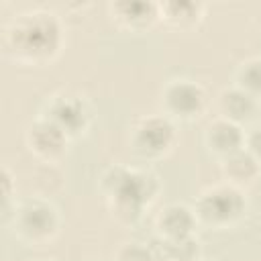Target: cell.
Segmentation results:
<instances>
[{"label": "cell", "mask_w": 261, "mask_h": 261, "mask_svg": "<svg viewBox=\"0 0 261 261\" xmlns=\"http://www.w3.org/2000/svg\"><path fill=\"white\" fill-rule=\"evenodd\" d=\"M63 45V24L59 16L45 8H31L14 14L4 27V49L27 65L53 61Z\"/></svg>", "instance_id": "6da1fadb"}, {"label": "cell", "mask_w": 261, "mask_h": 261, "mask_svg": "<svg viewBox=\"0 0 261 261\" xmlns=\"http://www.w3.org/2000/svg\"><path fill=\"white\" fill-rule=\"evenodd\" d=\"M100 190L106 196L112 216L122 224H135L145 206L155 200L159 192V177L147 169L112 165L102 173Z\"/></svg>", "instance_id": "7a4b0ae2"}, {"label": "cell", "mask_w": 261, "mask_h": 261, "mask_svg": "<svg viewBox=\"0 0 261 261\" xmlns=\"http://www.w3.org/2000/svg\"><path fill=\"white\" fill-rule=\"evenodd\" d=\"M196 218L198 222L212 228H230L247 212V198L243 190L230 184H216L200 194L196 200Z\"/></svg>", "instance_id": "3957f363"}, {"label": "cell", "mask_w": 261, "mask_h": 261, "mask_svg": "<svg viewBox=\"0 0 261 261\" xmlns=\"http://www.w3.org/2000/svg\"><path fill=\"white\" fill-rule=\"evenodd\" d=\"M14 232L18 239L41 245L51 241L59 230V214L57 208L43 198H29L22 204L14 206L12 216Z\"/></svg>", "instance_id": "277c9868"}, {"label": "cell", "mask_w": 261, "mask_h": 261, "mask_svg": "<svg viewBox=\"0 0 261 261\" xmlns=\"http://www.w3.org/2000/svg\"><path fill=\"white\" fill-rule=\"evenodd\" d=\"M177 141L175 124L165 114L141 118L130 133V147L143 159H159L167 155Z\"/></svg>", "instance_id": "5b68a950"}, {"label": "cell", "mask_w": 261, "mask_h": 261, "mask_svg": "<svg viewBox=\"0 0 261 261\" xmlns=\"http://www.w3.org/2000/svg\"><path fill=\"white\" fill-rule=\"evenodd\" d=\"M208 104L206 90L188 77H175L169 80L161 90V106L165 116L171 120H196L204 114Z\"/></svg>", "instance_id": "8992f818"}, {"label": "cell", "mask_w": 261, "mask_h": 261, "mask_svg": "<svg viewBox=\"0 0 261 261\" xmlns=\"http://www.w3.org/2000/svg\"><path fill=\"white\" fill-rule=\"evenodd\" d=\"M43 116L49 118L51 122H55L69 139L80 137L90 126V108H88L86 100L82 96L69 94V92L51 96Z\"/></svg>", "instance_id": "52a82bcc"}, {"label": "cell", "mask_w": 261, "mask_h": 261, "mask_svg": "<svg viewBox=\"0 0 261 261\" xmlns=\"http://www.w3.org/2000/svg\"><path fill=\"white\" fill-rule=\"evenodd\" d=\"M24 141H27L29 151L35 157H39L47 163H53V161H57L65 155L69 137L55 122L41 116V118H37L29 124Z\"/></svg>", "instance_id": "ba28073f"}, {"label": "cell", "mask_w": 261, "mask_h": 261, "mask_svg": "<svg viewBox=\"0 0 261 261\" xmlns=\"http://www.w3.org/2000/svg\"><path fill=\"white\" fill-rule=\"evenodd\" d=\"M245 139H247V135H245L243 126L232 120H226L222 116L214 118L204 130L206 149L214 157H218V161L245 149Z\"/></svg>", "instance_id": "9c48e42d"}, {"label": "cell", "mask_w": 261, "mask_h": 261, "mask_svg": "<svg viewBox=\"0 0 261 261\" xmlns=\"http://www.w3.org/2000/svg\"><path fill=\"white\" fill-rule=\"evenodd\" d=\"M108 10L116 24L128 31H145L159 20V4L149 0H116Z\"/></svg>", "instance_id": "30bf717a"}, {"label": "cell", "mask_w": 261, "mask_h": 261, "mask_svg": "<svg viewBox=\"0 0 261 261\" xmlns=\"http://www.w3.org/2000/svg\"><path fill=\"white\" fill-rule=\"evenodd\" d=\"M198 218L186 204H167L155 216V230L159 239H181L196 232Z\"/></svg>", "instance_id": "8fae6325"}, {"label": "cell", "mask_w": 261, "mask_h": 261, "mask_svg": "<svg viewBox=\"0 0 261 261\" xmlns=\"http://www.w3.org/2000/svg\"><path fill=\"white\" fill-rule=\"evenodd\" d=\"M157 4H159V20L169 29H177V31L194 29L202 20L206 10V4L194 0H165Z\"/></svg>", "instance_id": "7c38bea8"}, {"label": "cell", "mask_w": 261, "mask_h": 261, "mask_svg": "<svg viewBox=\"0 0 261 261\" xmlns=\"http://www.w3.org/2000/svg\"><path fill=\"white\" fill-rule=\"evenodd\" d=\"M220 173L226 179V184L241 190L243 186H251L259 177L261 163L247 149H241V151L220 159Z\"/></svg>", "instance_id": "4fadbf2b"}, {"label": "cell", "mask_w": 261, "mask_h": 261, "mask_svg": "<svg viewBox=\"0 0 261 261\" xmlns=\"http://www.w3.org/2000/svg\"><path fill=\"white\" fill-rule=\"evenodd\" d=\"M257 98H253L251 94H247L245 90H241L239 86H230L224 88L218 94V110L220 116L226 120H232L237 124L243 126V122L251 120L257 112Z\"/></svg>", "instance_id": "5bb4252c"}, {"label": "cell", "mask_w": 261, "mask_h": 261, "mask_svg": "<svg viewBox=\"0 0 261 261\" xmlns=\"http://www.w3.org/2000/svg\"><path fill=\"white\" fill-rule=\"evenodd\" d=\"M149 245L157 261H200V241L194 234L181 239L155 237Z\"/></svg>", "instance_id": "9a60e30c"}, {"label": "cell", "mask_w": 261, "mask_h": 261, "mask_svg": "<svg viewBox=\"0 0 261 261\" xmlns=\"http://www.w3.org/2000/svg\"><path fill=\"white\" fill-rule=\"evenodd\" d=\"M234 86H239L257 100L261 98V57H251L237 67Z\"/></svg>", "instance_id": "2e32d148"}, {"label": "cell", "mask_w": 261, "mask_h": 261, "mask_svg": "<svg viewBox=\"0 0 261 261\" xmlns=\"http://www.w3.org/2000/svg\"><path fill=\"white\" fill-rule=\"evenodd\" d=\"M114 261H157V259L151 251V245L130 241V243H124L118 247Z\"/></svg>", "instance_id": "e0dca14e"}, {"label": "cell", "mask_w": 261, "mask_h": 261, "mask_svg": "<svg viewBox=\"0 0 261 261\" xmlns=\"http://www.w3.org/2000/svg\"><path fill=\"white\" fill-rule=\"evenodd\" d=\"M245 149L261 163V128H253L245 139Z\"/></svg>", "instance_id": "ac0fdd59"}, {"label": "cell", "mask_w": 261, "mask_h": 261, "mask_svg": "<svg viewBox=\"0 0 261 261\" xmlns=\"http://www.w3.org/2000/svg\"><path fill=\"white\" fill-rule=\"evenodd\" d=\"M41 261H47V259H41Z\"/></svg>", "instance_id": "d6986e66"}]
</instances>
